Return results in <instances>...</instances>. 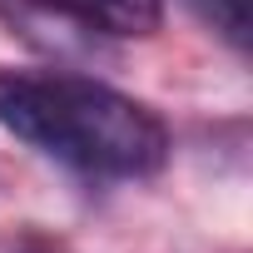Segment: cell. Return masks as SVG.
<instances>
[{
    "label": "cell",
    "mask_w": 253,
    "mask_h": 253,
    "mask_svg": "<svg viewBox=\"0 0 253 253\" xmlns=\"http://www.w3.org/2000/svg\"><path fill=\"white\" fill-rule=\"evenodd\" d=\"M75 15H84L104 40L124 35H154L164 20V0H65Z\"/></svg>",
    "instance_id": "cell-2"
},
{
    "label": "cell",
    "mask_w": 253,
    "mask_h": 253,
    "mask_svg": "<svg viewBox=\"0 0 253 253\" xmlns=\"http://www.w3.org/2000/svg\"><path fill=\"white\" fill-rule=\"evenodd\" d=\"M0 124L80 174L149 179L169 159L164 119L80 70H0Z\"/></svg>",
    "instance_id": "cell-1"
},
{
    "label": "cell",
    "mask_w": 253,
    "mask_h": 253,
    "mask_svg": "<svg viewBox=\"0 0 253 253\" xmlns=\"http://www.w3.org/2000/svg\"><path fill=\"white\" fill-rule=\"evenodd\" d=\"M194 5L233 50H248V0H194Z\"/></svg>",
    "instance_id": "cell-3"
}]
</instances>
